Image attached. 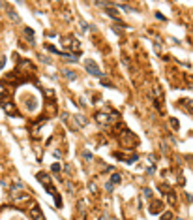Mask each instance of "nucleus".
I'll return each mask as SVG.
<instances>
[{"instance_id": "nucleus-13", "label": "nucleus", "mask_w": 193, "mask_h": 220, "mask_svg": "<svg viewBox=\"0 0 193 220\" xmlns=\"http://www.w3.org/2000/svg\"><path fill=\"white\" fill-rule=\"evenodd\" d=\"M120 181H122V175H120V173H113V175H111V181H109V182L114 186V185H120Z\"/></svg>"}, {"instance_id": "nucleus-3", "label": "nucleus", "mask_w": 193, "mask_h": 220, "mask_svg": "<svg viewBox=\"0 0 193 220\" xmlns=\"http://www.w3.org/2000/svg\"><path fill=\"white\" fill-rule=\"evenodd\" d=\"M84 68H86V71H88L90 75H94V77H101V75H103V74H101V70H99V66L96 64L92 58H88L84 62Z\"/></svg>"}, {"instance_id": "nucleus-1", "label": "nucleus", "mask_w": 193, "mask_h": 220, "mask_svg": "<svg viewBox=\"0 0 193 220\" xmlns=\"http://www.w3.org/2000/svg\"><path fill=\"white\" fill-rule=\"evenodd\" d=\"M118 120H120V115L116 113V111H113L111 107H107L105 111H98V113H96V122L101 124V126H111Z\"/></svg>"}, {"instance_id": "nucleus-17", "label": "nucleus", "mask_w": 193, "mask_h": 220, "mask_svg": "<svg viewBox=\"0 0 193 220\" xmlns=\"http://www.w3.org/2000/svg\"><path fill=\"white\" fill-rule=\"evenodd\" d=\"M51 170H53V173H60V170H62V166H60L58 162H54V164H53V167H51Z\"/></svg>"}, {"instance_id": "nucleus-23", "label": "nucleus", "mask_w": 193, "mask_h": 220, "mask_svg": "<svg viewBox=\"0 0 193 220\" xmlns=\"http://www.w3.org/2000/svg\"><path fill=\"white\" fill-rule=\"evenodd\" d=\"M9 17L15 19V21H19V15H17V13H13V12H9Z\"/></svg>"}, {"instance_id": "nucleus-6", "label": "nucleus", "mask_w": 193, "mask_h": 220, "mask_svg": "<svg viewBox=\"0 0 193 220\" xmlns=\"http://www.w3.org/2000/svg\"><path fill=\"white\" fill-rule=\"evenodd\" d=\"M161 209H163V201H161V199H150V209L148 211L152 214H159Z\"/></svg>"}, {"instance_id": "nucleus-9", "label": "nucleus", "mask_w": 193, "mask_h": 220, "mask_svg": "<svg viewBox=\"0 0 193 220\" xmlns=\"http://www.w3.org/2000/svg\"><path fill=\"white\" fill-rule=\"evenodd\" d=\"M161 190L167 192V199H169V203H171V205H176V194L172 192L169 186H161Z\"/></svg>"}, {"instance_id": "nucleus-14", "label": "nucleus", "mask_w": 193, "mask_h": 220, "mask_svg": "<svg viewBox=\"0 0 193 220\" xmlns=\"http://www.w3.org/2000/svg\"><path fill=\"white\" fill-rule=\"evenodd\" d=\"M24 36L30 40V43H34V30L32 28H24Z\"/></svg>"}, {"instance_id": "nucleus-18", "label": "nucleus", "mask_w": 193, "mask_h": 220, "mask_svg": "<svg viewBox=\"0 0 193 220\" xmlns=\"http://www.w3.org/2000/svg\"><path fill=\"white\" fill-rule=\"evenodd\" d=\"M169 122H171V126L174 128V130H180V124H178V120H176V119H169Z\"/></svg>"}, {"instance_id": "nucleus-15", "label": "nucleus", "mask_w": 193, "mask_h": 220, "mask_svg": "<svg viewBox=\"0 0 193 220\" xmlns=\"http://www.w3.org/2000/svg\"><path fill=\"white\" fill-rule=\"evenodd\" d=\"M75 120L79 122V126H86V124H88V120H86L83 115H75Z\"/></svg>"}, {"instance_id": "nucleus-10", "label": "nucleus", "mask_w": 193, "mask_h": 220, "mask_svg": "<svg viewBox=\"0 0 193 220\" xmlns=\"http://www.w3.org/2000/svg\"><path fill=\"white\" fill-rule=\"evenodd\" d=\"M30 216H32L34 220H45L43 218V213H41V209H39V207H32V209H30Z\"/></svg>"}, {"instance_id": "nucleus-5", "label": "nucleus", "mask_w": 193, "mask_h": 220, "mask_svg": "<svg viewBox=\"0 0 193 220\" xmlns=\"http://www.w3.org/2000/svg\"><path fill=\"white\" fill-rule=\"evenodd\" d=\"M113 156L116 158V160H122L126 164H135L137 160H139V156L135 154V152H131V154H124V152H113Z\"/></svg>"}, {"instance_id": "nucleus-8", "label": "nucleus", "mask_w": 193, "mask_h": 220, "mask_svg": "<svg viewBox=\"0 0 193 220\" xmlns=\"http://www.w3.org/2000/svg\"><path fill=\"white\" fill-rule=\"evenodd\" d=\"M38 181L41 182V185L45 186V188H49V186H53V182H51V177L47 175V173H43V171H39L38 173Z\"/></svg>"}, {"instance_id": "nucleus-22", "label": "nucleus", "mask_w": 193, "mask_h": 220, "mask_svg": "<svg viewBox=\"0 0 193 220\" xmlns=\"http://www.w3.org/2000/svg\"><path fill=\"white\" fill-rule=\"evenodd\" d=\"M161 220H172V214L171 213H165L163 216H161Z\"/></svg>"}, {"instance_id": "nucleus-2", "label": "nucleus", "mask_w": 193, "mask_h": 220, "mask_svg": "<svg viewBox=\"0 0 193 220\" xmlns=\"http://www.w3.org/2000/svg\"><path fill=\"white\" fill-rule=\"evenodd\" d=\"M120 143L124 147H135L137 145V137H135V134H131L129 130H126L124 134H120Z\"/></svg>"}, {"instance_id": "nucleus-7", "label": "nucleus", "mask_w": 193, "mask_h": 220, "mask_svg": "<svg viewBox=\"0 0 193 220\" xmlns=\"http://www.w3.org/2000/svg\"><path fill=\"white\" fill-rule=\"evenodd\" d=\"M0 105H2V109L6 111L8 115H17V107H15V104H11V102L6 100V102H2Z\"/></svg>"}, {"instance_id": "nucleus-16", "label": "nucleus", "mask_w": 193, "mask_h": 220, "mask_svg": "<svg viewBox=\"0 0 193 220\" xmlns=\"http://www.w3.org/2000/svg\"><path fill=\"white\" fill-rule=\"evenodd\" d=\"M184 81H186L187 89H193V77H191L189 74H186V75H184Z\"/></svg>"}, {"instance_id": "nucleus-11", "label": "nucleus", "mask_w": 193, "mask_h": 220, "mask_svg": "<svg viewBox=\"0 0 193 220\" xmlns=\"http://www.w3.org/2000/svg\"><path fill=\"white\" fill-rule=\"evenodd\" d=\"M13 199L15 201H28L30 199V194H26V192H21V194H13Z\"/></svg>"}, {"instance_id": "nucleus-4", "label": "nucleus", "mask_w": 193, "mask_h": 220, "mask_svg": "<svg viewBox=\"0 0 193 220\" xmlns=\"http://www.w3.org/2000/svg\"><path fill=\"white\" fill-rule=\"evenodd\" d=\"M62 42H64V45L68 49H73V51H77V53H81V45H79L77 38H73V36H64Z\"/></svg>"}, {"instance_id": "nucleus-21", "label": "nucleus", "mask_w": 193, "mask_h": 220, "mask_svg": "<svg viewBox=\"0 0 193 220\" xmlns=\"http://www.w3.org/2000/svg\"><path fill=\"white\" fill-rule=\"evenodd\" d=\"M83 156H84V160H88V162L92 160V154H90L88 151H84V152H83Z\"/></svg>"}, {"instance_id": "nucleus-20", "label": "nucleus", "mask_w": 193, "mask_h": 220, "mask_svg": "<svg viewBox=\"0 0 193 220\" xmlns=\"http://www.w3.org/2000/svg\"><path fill=\"white\" fill-rule=\"evenodd\" d=\"M4 96H6V87L0 83V98H4Z\"/></svg>"}, {"instance_id": "nucleus-19", "label": "nucleus", "mask_w": 193, "mask_h": 220, "mask_svg": "<svg viewBox=\"0 0 193 220\" xmlns=\"http://www.w3.org/2000/svg\"><path fill=\"white\" fill-rule=\"evenodd\" d=\"M101 85H103V87H109V89H114V85L111 83L109 79H101Z\"/></svg>"}, {"instance_id": "nucleus-24", "label": "nucleus", "mask_w": 193, "mask_h": 220, "mask_svg": "<svg viewBox=\"0 0 193 220\" xmlns=\"http://www.w3.org/2000/svg\"><path fill=\"white\" fill-rule=\"evenodd\" d=\"M90 190H92V192L96 194V192H98V186H96V185H94V182H92V185H90Z\"/></svg>"}, {"instance_id": "nucleus-12", "label": "nucleus", "mask_w": 193, "mask_h": 220, "mask_svg": "<svg viewBox=\"0 0 193 220\" xmlns=\"http://www.w3.org/2000/svg\"><path fill=\"white\" fill-rule=\"evenodd\" d=\"M62 74H64V77H66V79H69V81H73V79H77V74H75V71H73V70H64V71H62Z\"/></svg>"}]
</instances>
